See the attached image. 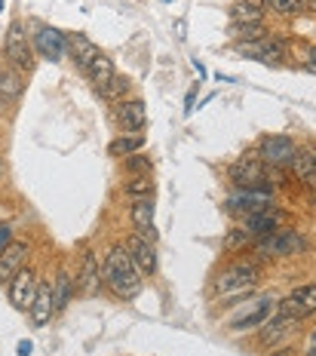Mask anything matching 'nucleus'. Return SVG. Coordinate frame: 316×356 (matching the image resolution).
Segmentation results:
<instances>
[{
    "label": "nucleus",
    "instance_id": "nucleus-20",
    "mask_svg": "<svg viewBox=\"0 0 316 356\" xmlns=\"http://www.w3.org/2000/svg\"><path fill=\"white\" fill-rule=\"evenodd\" d=\"M65 43H68V49H71V56H74V62H77V68L86 74V68L92 65V58L99 56V47L90 40L86 34H80V31H74V34H68L65 37Z\"/></svg>",
    "mask_w": 316,
    "mask_h": 356
},
{
    "label": "nucleus",
    "instance_id": "nucleus-34",
    "mask_svg": "<svg viewBox=\"0 0 316 356\" xmlns=\"http://www.w3.org/2000/svg\"><path fill=\"white\" fill-rule=\"evenodd\" d=\"M304 68L310 71V74H316V47H313V49H307V56H304Z\"/></svg>",
    "mask_w": 316,
    "mask_h": 356
},
{
    "label": "nucleus",
    "instance_id": "nucleus-32",
    "mask_svg": "<svg viewBox=\"0 0 316 356\" xmlns=\"http://www.w3.org/2000/svg\"><path fill=\"white\" fill-rule=\"evenodd\" d=\"M283 56H285V40H279V37H274V40H261L258 58H264V62H283Z\"/></svg>",
    "mask_w": 316,
    "mask_h": 356
},
{
    "label": "nucleus",
    "instance_id": "nucleus-9",
    "mask_svg": "<svg viewBox=\"0 0 316 356\" xmlns=\"http://www.w3.org/2000/svg\"><path fill=\"white\" fill-rule=\"evenodd\" d=\"M267 206H274V194H267L264 188H255V191L237 188V194L227 200V212H231V215H240V218H246V215H255V212L267 209Z\"/></svg>",
    "mask_w": 316,
    "mask_h": 356
},
{
    "label": "nucleus",
    "instance_id": "nucleus-1",
    "mask_svg": "<svg viewBox=\"0 0 316 356\" xmlns=\"http://www.w3.org/2000/svg\"><path fill=\"white\" fill-rule=\"evenodd\" d=\"M101 283H105L117 298H123V301H132V298L142 295L144 277H142V270L135 267V261L129 258L126 246H114L105 255V264H101Z\"/></svg>",
    "mask_w": 316,
    "mask_h": 356
},
{
    "label": "nucleus",
    "instance_id": "nucleus-27",
    "mask_svg": "<svg viewBox=\"0 0 316 356\" xmlns=\"http://www.w3.org/2000/svg\"><path fill=\"white\" fill-rule=\"evenodd\" d=\"M123 194L126 197H153V178L151 175H132L126 184H123Z\"/></svg>",
    "mask_w": 316,
    "mask_h": 356
},
{
    "label": "nucleus",
    "instance_id": "nucleus-17",
    "mask_svg": "<svg viewBox=\"0 0 316 356\" xmlns=\"http://www.w3.org/2000/svg\"><path fill=\"white\" fill-rule=\"evenodd\" d=\"M117 123H120L123 132H144V126H148V108H144V102L126 99L117 108Z\"/></svg>",
    "mask_w": 316,
    "mask_h": 356
},
{
    "label": "nucleus",
    "instance_id": "nucleus-25",
    "mask_svg": "<svg viewBox=\"0 0 316 356\" xmlns=\"http://www.w3.org/2000/svg\"><path fill=\"white\" fill-rule=\"evenodd\" d=\"M22 89H25V77L16 68H0V95L6 102H19Z\"/></svg>",
    "mask_w": 316,
    "mask_h": 356
},
{
    "label": "nucleus",
    "instance_id": "nucleus-2",
    "mask_svg": "<svg viewBox=\"0 0 316 356\" xmlns=\"http://www.w3.org/2000/svg\"><path fill=\"white\" fill-rule=\"evenodd\" d=\"M261 280V264L258 261H233L224 270H218V277L212 280V292L218 301H240L246 295H252L255 283Z\"/></svg>",
    "mask_w": 316,
    "mask_h": 356
},
{
    "label": "nucleus",
    "instance_id": "nucleus-19",
    "mask_svg": "<svg viewBox=\"0 0 316 356\" xmlns=\"http://www.w3.org/2000/svg\"><path fill=\"white\" fill-rule=\"evenodd\" d=\"M31 323H34V329H43L49 320L56 316V304H53V283H40L38 286V298H34L31 304Z\"/></svg>",
    "mask_w": 316,
    "mask_h": 356
},
{
    "label": "nucleus",
    "instance_id": "nucleus-15",
    "mask_svg": "<svg viewBox=\"0 0 316 356\" xmlns=\"http://www.w3.org/2000/svg\"><path fill=\"white\" fill-rule=\"evenodd\" d=\"M126 252L132 261H135L138 270H142V277H153V273H157V249H153V243H148L144 236L135 234L126 240Z\"/></svg>",
    "mask_w": 316,
    "mask_h": 356
},
{
    "label": "nucleus",
    "instance_id": "nucleus-21",
    "mask_svg": "<svg viewBox=\"0 0 316 356\" xmlns=\"http://www.w3.org/2000/svg\"><path fill=\"white\" fill-rule=\"evenodd\" d=\"M264 10H267V0H233L231 19L233 25H255V22H264Z\"/></svg>",
    "mask_w": 316,
    "mask_h": 356
},
{
    "label": "nucleus",
    "instance_id": "nucleus-24",
    "mask_svg": "<svg viewBox=\"0 0 316 356\" xmlns=\"http://www.w3.org/2000/svg\"><path fill=\"white\" fill-rule=\"evenodd\" d=\"M144 147V132H123L120 138H114L108 145V154L111 157H129V154H138Z\"/></svg>",
    "mask_w": 316,
    "mask_h": 356
},
{
    "label": "nucleus",
    "instance_id": "nucleus-14",
    "mask_svg": "<svg viewBox=\"0 0 316 356\" xmlns=\"http://www.w3.org/2000/svg\"><path fill=\"white\" fill-rule=\"evenodd\" d=\"M28 252H31L28 243H19V240H10L3 249H0V283H10L22 267H25Z\"/></svg>",
    "mask_w": 316,
    "mask_h": 356
},
{
    "label": "nucleus",
    "instance_id": "nucleus-23",
    "mask_svg": "<svg viewBox=\"0 0 316 356\" xmlns=\"http://www.w3.org/2000/svg\"><path fill=\"white\" fill-rule=\"evenodd\" d=\"M313 172H316V145H304V147H298L295 160H292V175H295L298 181L304 184Z\"/></svg>",
    "mask_w": 316,
    "mask_h": 356
},
{
    "label": "nucleus",
    "instance_id": "nucleus-30",
    "mask_svg": "<svg viewBox=\"0 0 316 356\" xmlns=\"http://www.w3.org/2000/svg\"><path fill=\"white\" fill-rule=\"evenodd\" d=\"M123 169H126L129 175H151V169H153V163L148 154H129V157H123Z\"/></svg>",
    "mask_w": 316,
    "mask_h": 356
},
{
    "label": "nucleus",
    "instance_id": "nucleus-16",
    "mask_svg": "<svg viewBox=\"0 0 316 356\" xmlns=\"http://www.w3.org/2000/svg\"><path fill=\"white\" fill-rule=\"evenodd\" d=\"M132 227L138 236L148 243H157V231H153V197H135L132 200Z\"/></svg>",
    "mask_w": 316,
    "mask_h": 356
},
{
    "label": "nucleus",
    "instance_id": "nucleus-29",
    "mask_svg": "<svg viewBox=\"0 0 316 356\" xmlns=\"http://www.w3.org/2000/svg\"><path fill=\"white\" fill-rule=\"evenodd\" d=\"M264 22H255V25H231V34H233V40H240V43H252V40H264Z\"/></svg>",
    "mask_w": 316,
    "mask_h": 356
},
{
    "label": "nucleus",
    "instance_id": "nucleus-36",
    "mask_svg": "<svg viewBox=\"0 0 316 356\" xmlns=\"http://www.w3.org/2000/svg\"><path fill=\"white\" fill-rule=\"evenodd\" d=\"M6 243H10V227H6V225H0V249H3Z\"/></svg>",
    "mask_w": 316,
    "mask_h": 356
},
{
    "label": "nucleus",
    "instance_id": "nucleus-10",
    "mask_svg": "<svg viewBox=\"0 0 316 356\" xmlns=\"http://www.w3.org/2000/svg\"><path fill=\"white\" fill-rule=\"evenodd\" d=\"M38 286H40L38 273H34L31 267H22L16 277L10 280V301H13V307L31 310L34 298H38Z\"/></svg>",
    "mask_w": 316,
    "mask_h": 356
},
{
    "label": "nucleus",
    "instance_id": "nucleus-12",
    "mask_svg": "<svg viewBox=\"0 0 316 356\" xmlns=\"http://www.w3.org/2000/svg\"><path fill=\"white\" fill-rule=\"evenodd\" d=\"M101 286V273H99V261H95V252L86 246L80 252V264H77V277H74V289L86 298H92Z\"/></svg>",
    "mask_w": 316,
    "mask_h": 356
},
{
    "label": "nucleus",
    "instance_id": "nucleus-38",
    "mask_svg": "<svg viewBox=\"0 0 316 356\" xmlns=\"http://www.w3.org/2000/svg\"><path fill=\"white\" fill-rule=\"evenodd\" d=\"M6 105H10V102H6V99H3V95H0V111H3Z\"/></svg>",
    "mask_w": 316,
    "mask_h": 356
},
{
    "label": "nucleus",
    "instance_id": "nucleus-39",
    "mask_svg": "<svg viewBox=\"0 0 316 356\" xmlns=\"http://www.w3.org/2000/svg\"><path fill=\"white\" fill-rule=\"evenodd\" d=\"M279 356H292V350H283V353H279Z\"/></svg>",
    "mask_w": 316,
    "mask_h": 356
},
{
    "label": "nucleus",
    "instance_id": "nucleus-8",
    "mask_svg": "<svg viewBox=\"0 0 316 356\" xmlns=\"http://www.w3.org/2000/svg\"><path fill=\"white\" fill-rule=\"evenodd\" d=\"M255 154H258V160L264 166H292L298 147L289 136H264Z\"/></svg>",
    "mask_w": 316,
    "mask_h": 356
},
{
    "label": "nucleus",
    "instance_id": "nucleus-3",
    "mask_svg": "<svg viewBox=\"0 0 316 356\" xmlns=\"http://www.w3.org/2000/svg\"><path fill=\"white\" fill-rule=\"evenodd\" d=\"M3 56H6V62H10V68H16L22 74L34 71V62H38L34 56L38 53H34V43H31V37H28L22 22H10V28H6Z\"/></svg>",
    "mask_w": 316,
    "mask_h": 356
},
{
    "label": "nucleus",
    "instance_id": "nucleus-37",
    "mask_svg": "<svg viewBox=\"0 0 316 356\" xmlns=\"http://www.w3.org/2000/svg\"><path fill=\"white\" fill-rule=\"evenodd\" d=\"M301 10H310V13H316V0H301Z\"/></svg>",
    "mask_w": 316,
    "mask_h": 356
},
{
    "label": "nucleus",
    "instance_id": "nucleus-18",
    "mask_svg": "<svg viewBox=\"0 0 316 356\" xmlns=\"http://www.w3.org/2000/svg\"><path fill=\"white\" fill-rule=\"evenodd\" d=\"M295 329H298V320H289V316H279V314H274L267 323L261 325L258 341H261L264 347H276V344H283V341L289 338Z\"/></svg>",
    "mask_w": 316,
    "mask_h": 356
},
{
    "label": "nucleus",
    "instance_id": "nucleus-7",
    "mask_svg": "<svg viewBox=\"0 0 316 356\" xmlns=\"http://www.w3.org/2000/svg\"><path fill=\"white\" fill-rule=\"evenodd\" d=\"M227 175L233 178V184H237V188L255 191V188H264V181H267V166L258 160V154H246V157H240V160L231 163Z\"/></svg>",
    "mask_w": 316,
    "mask_h": 356
},
{
    "label": "nucleus",
    "instance_id": "nucleus-31",
    "mask_svg": "<svg viewBox=\"0 0 316 356\" xmlns=\"http://www.w3.org/2000/svg\"><path fill=\"white\" fill-rule=\"evenodd\" d=\"M129 86H132L129 77H120V74H114V80L105 89H101L99 95H101V99H108V102H123V95L129 92Z\"/></svg>",
    "mask_w": 316,
    "mask_h": 356
},
{
    "label": "nucleus",
    "instance_id": "nucleus-11",
    "mask_svg": "<svg viewBox=\"0 0 316 356\" xmlns=\"http://www.w3.org/2000/svg\"><path fill=\"white\" fill-rule=\"evenodd\" d=\"M283 225H285V212H279L276 206H267V209L242 218V231H246L249 236H258V240L261 236H267V234L283 231Z\"/></svg>",
    "mask_w": 316,
    "mask_h": 356
},
{
    "label": "nucleus",
    "instance_id": "nucleus-26",
    "mask_svg": "<svg viewBox=\"0 0 316 356\" xmlns=\"http://www.w3.org/2000/svg\"><path fill=\"white\" fill-rule=\"evenodd\" d=\"M71 295H74V280H71L68 270H58L53 280V304H56V314L65 310L71 304Z\"/></svg>",
    "mask_w": 316,
    "mask_h": 356
},
{
    "label": "nucleus",
    "instance_id": "nucleus-33",
    "mask_svg": "<svg viewBox=\"0 0 316 356\" xmlns=\"http://www.w3.org/2000/svg\"><path fill=\"white\" fill-rule=\"evenodd\" d=\"M267 10H274L276 16H295L301 13V0H267Z\"/></svg>",
    "mask_w": 316,
    "mask_h": 356
},
{
    "label": "nucleus",
    "instance_id": "nucleus-28",
    "mask_svg": "<svg viewBox=\"0 0 316 356\" xmlns=\"http://www.w3.org/2000/svg\"><path fill=\"white\" fill-rule=\"evenodd\" d=\"M249 246H252V236L242 231V227H231V231L224 234V240H222L224 252H246Z\"/></svg>",
    "mask_w": 316,
    "mask_h": 356
},
{
    "label": "nucleus",
    "instance_id": "nucleus-40",
    "mask_svg": "<svg viewBox=\"0 0 316 356\" xmlns=\"http://www.w3.org/2000/svg\"><path fill=\"white\" fill-rule=\"evenodd\" d=\"M3 6H6V0H0V10H3Z\"/></svg>",
    "mask_w": 316,
    "mask_h": 356
},
{
    "label": "nucleus",
    "instance_id": "nucleus-6",
    "mask_svg": "<svg viewBox=\"0 0 316 356\" xmlns=\"http://www.w3.org/2000/svg\"><path fill=\"white\" fill-rule=\"evenodd\" d=\"M276 314L289 316V320H307L310 314H316V283L298 286L295 292H289L283 301H276Z\"/></svg>",
    "mask_w": 316,
    "mask_h": 356
},
{
    "label": "nucleus",
    "instance_id": "nucleus-13",
    "mask_svg": "<svg viewBox=\"0 0 316 356\" xmlns=\"http://www.w3.org/2000/svg\"><path fill=\"white\" fill-rule=\"evenodd\" d=\"M34 53L49 58V62H62L65 53H68V43H65V34L56 31V28H47L40 25L34 31Z\"/></svg>",
    "mask_w": 316,
    "mask_h": 356
},
{
    "label": "nucleus",
    "instance_id": "nucleus-35",
    "mask_svg": "<svg viewBox=\"0 0 316 356\" xmlns=\"http://www.w3.org/2000/svg\"><path fill=\"white\" fill-rule=\"evenodd\" d=\"M31 350H34L31 341H19V356H31Z\"/></svg>",
    "mask_w": 316,
    "mask_h": 356
},
{
    "label": "nucleus",
    "instance_id": "nucleus-4",
    "mask_svg": "<svg viewBox=\"0 0 316 356\" xmlns=\"http://www.w3.org/2000/svg\"><path fill=\"white\" fill-rule=\"evenodd\" d=\"M307 249V240L301 236L298 231H276V234H267L255 243V252L261 258H283V255H298V252Z\"/></svg>",
    "mask_w": 316,
    "mask_h": 356
},
{
    "label": "nucleus",
    "instance_id": "nucleus-22",
    "mask_svg": "<svg viewBox=\"0 0 316 356\" xmlns=\"http://www.w3.org/2000/svg\"><path fill=\"white\" fill-rule=\"evenodd\" d=\"M114 74H117V68H114L111 56H105V53H99V56H95V58H92V65H90V68H86V77L92 80V86L99 89V92H101V89H105L108 83H111V80H114Z\"/></svg>",
    "mask_w": 316,
    "mask_h": 356
},
{
    "label": "nucleus",
    "instance_id": "nucleus-5",
    "mask_svg": "<svg viewBox=\"0 0 316 356\" xmlns=\"http://www.w3.org/2000/svg\"><path fill=\"white\" fill-rule=\"evenodd\" d=\"M274 314H276L274 298H270V295H264V298L246 301V307H242L240 314H233L227 325H231L233 332H252V329H261V325L267 323Z\"/></svg>",
    "mask_w": 316,
    "mask_h": 356
}]
</instances>
